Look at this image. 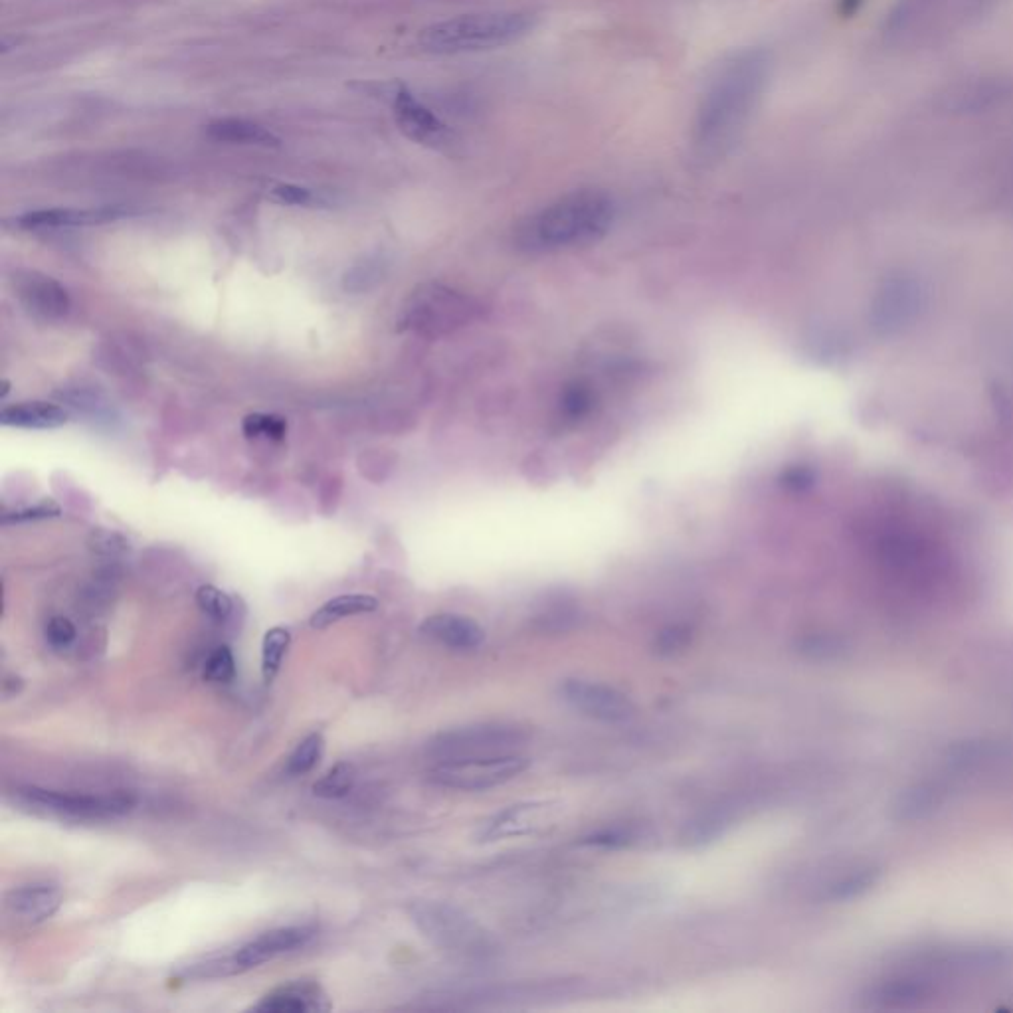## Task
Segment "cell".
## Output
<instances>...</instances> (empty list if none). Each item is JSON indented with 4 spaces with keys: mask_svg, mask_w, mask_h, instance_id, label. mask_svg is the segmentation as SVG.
Instances as JSON below:
<instances>
[{
    "mask_svg": "<svg viewBox=\"0 0 1013 1013\" xmlns=\"http://www.w3.org/2000/svg\"><path fill=\"white\" fill-rule=\"evenodd\" d=\"M768 68L764 50H742L721 64L693 123V149L699 159H721L735 147L766 86Z\"/></svg>",
    "mask_w": 1013,
    "mask_h": 1013,
    "instance_id": "obj_1",
    "label": "cell"
},
{
    "mask_svg": "<svg viewBox=\"0 0 1013 1013\" xmlns=\"http://www.w3.org/2000/svg\"><path fill=\"white\" fill-rule=\"evenodd\" d=\"M616 220L614 198L598 188L572 190L521 218L511 234L523 254L543 256L602 242Z\"/></svg>",
    "mask_w": 1013,
    "mask_h": 1013,
    "instance_id": "obj_2",
    "label": "cell"
},
{
    "mask_svg": "<svg viewBox=\"0 0 1013 1013\" xmlns=\"http://www.w3.org/2000/svg\"><path fill=\"white\" fill-rule=\"evenodd\" d=\"M1000 0H897L881 24L893 50H924L942 44L984 18Z\"/></svg>",
    "mask_w": 1013,
    "mask_h": 1013,
    "instance_id": "obj_3",
    "label": "cell"
},
{
    "mask_svg": "<svg viewBox=\"0 0 1013 1013\" xmlns=\"http://www.w3.org/2000/svg\"><path fill=\"white\" fill-rule=\"evenodd\" d=\"M537 26V16L523 10L463 14L436 22L420 32V46L434 54H471L505 48Z\"/></svg>",
    "mask_w": 1013,
    "mask_h": 1013,
    "instance_id": "obj_4",
    "label": "cell"
},
{
    "mask_svg": "<svg viewBox=\"0 0 1013 1013\" xmlns=\"http://www.w3.org/2000/svg\"><path fill=\"white\" fill-rule=\"evenodd\" d=\"M410 917L434 946L458 960L487 962L495 956L491 934L454 905L420 901L412 905Z\"/></svg>",
    "mask_w": 1013,
    "mask_h": 1013,
    "instance_id": "obj_5",
    "label": "cell"
},
{
    "mask_svg": "<svg viewBox=\"0 0 1013 1013\" xmlns=\"http://www.w3.org/2000/svg\"><path fill=\"white\" fill-rule=\"evenodd\" d=\"M527 735L513 725L483 723L440 733L428 744L432 762L523 752Z\"/></svg>",
    "mask_w": 1013,
    "mask_h": 1013,
    "instance_id": "obj_6",
    "label": "cell"
},
{
    "mask_svg": "<svg viewBox=\"0 0 1013 1013\" xmlns=\"http://www.w3.org/2000/svg\"><path fill=\"white\" fill-rule=\"evenodd\" d=\"M529 768V758L523 752L463 758L434 762L428 776L442 788L463 790V792H485L503 786L523 774Z\"/></svg>",
    "mask_w": 1013,
    "mask_h": 1013,
    "instance_id": "obj_7",
    "label": "cell"
},
{
    "mask_svg": "<svg viewBox=\"0 0 1013 1013\" xmlns=\"http://www.w3.org/2000/svg\"><path fill=\"white\" fill-rule=\"evenodd\" d=\"M408 323L424 335H446L475 321L481 307L475 299L444 285H426L416 291L408 307Z\"/></svg>",
    "mask_w": 1013,
    "mask_h": 1013,
    "instance_id": "obj_8",
    "label": "cell"
},
{
    "mask_svg": "<svg viewBox=\"0 0 1013 1013\" xmlns=\"http://www.w3.org/2000/svg\"><path fill=\"white\" fill-rule=\"evenodd\" d=\"M18 796L38 810L76 818V820H105L129 814L137 806V798L131 792H111V794H66L56 790H44L38 786H28L18 790Z\"/></svg>",
    "mask_w": 1013,
    "mask_h": 1013,
    "instance_id": "obj_9",
    "label": "cell"
},
{
    "mask_svg": "<svg viewBox=\"0 0 1013 1013\" xmlns=\"http://www.w3.org/2000/svg\"><path fill=\"white\" fill-rule=\"evenodd\" d=\"M1013 99V80L1000 76L966 78L938 95L936 107L946 115H982L1002 109Z\"/></svg>",
    "mask_w": 1013,
    "mask_h": 1013,
    "instance_id": "obj_10",
    "label": "cell"
},
{
    "mask_svg": "<svg viewBox=\"0 0 1013 1013\" xmlns=\"http://www.w3.org/2000/svg\"><path fill=\"white\" fill-rule=\"evenodd\" d=\"M560 695L574 711L602 723H626L636 715L632 699L606 683L566 679L560 685Z\"/></svg>",
    "mask_w": 1013,
    "mask_h": 1013,
    "instance_id": "obj_11",
    "label": "cell"
},
{
    "mask_svg": "<svg viewBox=\"0 0 1013 1013\" xmlns=\"http://www.w3.org/2000/svg\"><path fill=\"white\" fill-rule=\"evenodd\" d=\"M313 926H279L268 930L248 944H244L236 954H232L234 974L258 968L266 962H272L283 954H291L295 950L305 948L315 938Z\"/></svg>",
    "mask_w": 1013,
    "mask_h": 1013,
    "instance_id": "obj_12",
    "label": "cell"
},
{
    "mask_svg": "<svg viewBox=\"0 0 1013 1013\" xmlns=\"http://www.w3.org/2000/svg\"><path fill=\"white\" fill-rule=\"evenodd\" d=\"M392 105H394L396 123L408 139L422 143V145H430V147H440L450 141L452 133H450L448 125L444 121H440V117H436L434 111H430L404 86H400L396 92L392 93Z\"/></svg>",
    "mask_w": 1013,
    "mask_h": 1013,
    "instance_id": "obj_13",
    "label": "cell"
},
{
    "mask_svg": "<svg viewBox=\"0 0 1013 1013\" xmlns=\"http://www.w3.org/2000/svg\"><path fill=\"white\" fill-rule=\"evenodd\" d=\"M16 293L30 313L48 321L66 317L72 305L68 289L60 281L38 272H28L26 276L18 277Z\"/></svg>",
    "mask_w": 1013,
    "mask_h": 1013,
    "instance_id": "obj_14",
    "label": "cell"
},
{
    "mask_svg": "<svg viewBox=\"0 0 1013 1013\" xmlns=\"http://www.w3.org/2000/svg\"><path fill=\"white\" fill-rule=\"evenodd\" d=\"M62 903L64 893L58 885L38 883L10 891L4 899V909L16 921L38 924L52 919L60 911Z\"/></svg>",
    "mask_w": 1013,
    "mask_h": 1013,
    "instance_id": "obj_15",
    "label": "cell"
},
{
    "mask_svg": "<svg viewBox=\"0 0 1013 1013\" xmlns=\"http://www.w3.org/2000/svg\"><path fill=\"white\" fill-rule=\"evenodd\" d=\"M262 1013H309L331 1010L327 992L317 982H291L266 994L254 1008Z\"/></svg>",
    "mask_w": 1013,
    "mask_h": 1013,
    "instance_id": "obj_16",
    "label": "cell"
},
{
    "mask_svg": "<svg viewBox=\"0 0 1013 1013\" xmlns=\"http://www.w3.org/2000/svg\"><path fill=\"white\" fill-rule=\"evenodd\" d=\"M123 216L119 208H48L26 212L16 220L24 230H52V228H74L111 222Z\"/></svg>",
    "mask_w": 1013,
    "mask_h": 1013,
    "instance_id": "obj_17",
    "label": "cell"
},
{
    "mask_svg": "<svg viewBox=\"0 0 1013 1013\" xmlns=\"http://www.w3.org/2000/svg\"><path fill=\"white\" fill-rule=\"evenodd\" d=\"M420 632L438 644L460 651L479 647L485 638L477 622L460 614H434L422 622Z\"/></svg>",
    "mask_w": 1013,
    "mask_h": 1013,
    "instance_id": "obj_18",
    "label": "cell"
},
{
    "mask_svg": "<svg viewBox=\"0 0 1013 1013\" xmlns=\"http://www.w3.org/2000/svg\"><path fill=\"white\" fill-rule=\"evenodd\" d=\"M70 414L52 402L32 400L4 406L0 412L2 426L24 428V430H56L66 426Z\"/></svg>",
    "mask_w": 1013,
    "mask_h": 1013,
    "instance_id": "obj_19",
    "label": "cell"
},
{
    "mask_svg": "<svg viewBox=\"0 0 1013 1013\" xmlns=\"http://www.w3.org/2000/svg\"><path fill=\"white\" fill-rule=\"evenodd\" d=\"M206 135L218 143H232V145H254V147L279 145V139L264 125L236 117L212 121L206 127Z\"/></svg>",
    "mask_w": 1013,
    "mask_h": 1013,
    "instance_id": "obj_20",
    "label": "cell"
},
{
    "mask_svg": "<svg viewBox=\"0 0 1013 1013\" xmlns=\"http://www.w3.org/2000/svg\"><path fill=\"white\" fill-rule=\"evenodd\" d=\"M376 608L378 600L370 594H343L327 600L321 608H317L309 618V626L313 630H325L345 618L370 614Z\"/></svg>",
    "mask_w": 1013,
    "mask_h": 1013,
    "instance_id": "obj_21",
    "label": "cell"
},
{
    "mask_svg": "<svg viewBox=\"0 0 1013 1013\" xmlns=\"http://www.w3.org/2000/svg\"><path fill=\"white\" fill-rule=\"evenodd\" d=\"M543 812L541 804H523V806H511L505 812L497 814L495 820L489 822V826L483 831L485 839H497V837H509L525 833L535 826L539 820V814Z\"/></svg>",
    "mask_w": 1013,
    "mask_h": 1013,
    "instance_id": "obj_22",
    "label": "cell"
},
{
    "mask_svg": "<svg viewBox=\"0 0 1013 1013\" xmlns=\"http://www.w3.org/2000/svg\"><path fill=\"white\" fill-rule=\"evenodd\" d=\"M357 784V768L351 762H337L327 774L313 784V794L323 800H339L353 792Z\"/></svg>",
    "mask_w": 1013,
    "mask_h": 1013,
    "instance_id": "obj_23",
    "label": "cell"
},
{
    "mask_svg": "<svg viewBox=\"0 0 1013 1013\" xmlns=\"http://www.w3.org/2000/svg\"><path fill=\"white\" fill-rule=\"evenodd\" d=\"M289 645H291L289 630L276 626L266 632L262 640V677L266 683H272L276 679Z\"/></svg>",
    "mask_w": 1013,
    "mask_h": 1013,
    "instance_id": "obj_24",
    "label": "cell"
},
{
    "mask_svg": "<svg viewBox=\"0 0 1013 1013\" xmlns=\"http://www.w3.org/2000/svg\"><path fill=\"white\" fill-rule=\"evenodd\" d=\"M323 750H325V738L321 733H311L309 737L303 738L295 750L291 752V756L287 758L285 762V774L289 776H303L307 772H311L321 756H323Z\"/></svg>",
    "mask_w": 1013,
    "mask_h": 1013,
    "instance_id": "obj_25",
    "label": "cell"
},
{
    "mask_svg": "<svg viewBox=\"0 0 1013 1013\" xmlns=\"http://www.w3.org/2000/svg\"><path fill=\"white\" fill-rule=\"evenodd\" d=\"M594 408V392L584 382L568 384L560 394V414L566 422H578L586 418Z\"/></svg>",
    "mask_w": 1013,
    "mask_h": 1013,
    "instance_id": "obj_26",
    "label": "cell"
},
{
    "mask_svg": "<svg viewBox=\"0 0 1013 1013\" xmlns=\"http://www.w3.org/2000/svg\"><path fill=\"white\" fill-rule=\"evenodd\" d=\"M196 606L200 608V612L216 622H224L232 616L234 612V600L222 592L220 588L212 586V584H204L196 590Z\"/></svg>",
    "mask_w": 1013,
    "mask_h": 1013,
    "instance_id": "obj_27",
    "label": "cell"
},
{
    "mask_svg": "<svg viewBox=\"0 0 1013 1013\" xmlns=\"http://www.w3.org/2000/svg\"><path fill=\"white\" fill-rule=\"evenodd\" d=\"M242 432L248 440H274L279 442L287 434V422L276 414H250L242 422Z\"/></svg>",
    "mask_w": 1013,
    "mask_h": 1013,
    "instance_id": "obj_28",
    "label": "cell"
},
{
    "mask_svg": "<svg viewBox=\"0 0 1013 1013\" xmlns=\"http://www.w3.org/2000/svg\"><path fill=\"white\" fill-rule=\"evenodd\" d=\"M236 677V659L228 645H218L202 665V679L208 683H230Z\"/></svg>",
    "mask_w": 1013,
    "mask_h": 1013,
    "instance_id": "obj_29",
    "label": "cell"
},
{
    "mask_svg": "<svg viewBox=\"0 0 1013 1013\" xmlns=\"http://www.w3.org/2000/svg\"><path fill=\"white\" fill-rule=\"evenodd\" d=\"M44 636H46V642L52 645L54 649H68L70 645L76 642L78 630H76V626H74L72 620H68L64 616H54V618L48 620Z\"/></svg>",
    "mask_w": 1013,
    "mask_h": 1013,
    "instance_id": "obj_30",
    "label": "cell"
},
{
    "mask_svg": "<svg viewBox=\"0 0 1013 1013\" xmlns=\"http://www.w3.org/2000/svg\"><path fill=\"white\" fill-rule=\"evenodd\" d=\"M60 515V507L52 501V499H44L42 503L30 507V509H24V511H18V513H12V515H4L2 517V523L4 525H10V523H26V521H38V519H50V517H58Z\"/></svg>",
    "mask_w": 1013,
    "mask_h": 1013,
    "instance_id": "obj_31",
    "label": "cell"
},
{
    "mask_svg": "<svg viewBox=\"0 0 1013 1013\" xmlns=\"http://www.w3.org/2000/svg\"><path fill=\"white\" fill-rule=\"evenodd\" d=\"M272 196L283 204H307L311 200V192L307 188L295 185H279L272 190Z\"/></svg>",
    "mask_w": 1013,
    "mask_h": 1013,
    "instance_id": "obj_32",
    "label": "cell"
},
{
    "mask_svg": "<svg viewBox=\"0 0 1013 1013\" xmlns=\"http://www.w3.org/2000/svg\"><path fill=\"white\" fill-rule=\"evenodd\" d=\"M687 642H689V632L685 628H667L659 636V649L671 653L675 649H681Z\"/></svg>",
    "mask_w": 1013,
    "mask_h": 1013,
    "instance_id": "obj_33",
    "label": "cell"
},
{
    "mask_svg": "<svg viewBox=\"0 0 1013 1013\" xmlns=\"http://www.w3.org/2000/svg\"><path fill=\"white\" fill-rule=\"evenodd\" d=\"M594 845H604V847H614V845H626L630 841V833L624 831V829H604L596 835L590 837Z\"/></svg>",
    "mask_w": 1013,
    "mask_h": 1013,
    "instance_id": "obj_34",
    "label": "cell"
},
{
    "mask_svg": "<svg viewBox=\"0 0 1013 1013\" xmlns=\"http://www.w3.org/2000/svg\"><path fill=\"white\" fill-rule=\"evenodd\" d=\"M20 689H22V679L20 677H16V675H6L4 677V681H2V693L6 697H12V695L20 693Z\"/></svg>",
    "mask_w": 1013,
    "mask_h": 1013,
    "instance_id": "obj_35",
    "label": "cell"
},
{
    "mask_svg": "<svg viewBox=\"0 0 1013 1013\" xmlns=\"http://www.w3.org/2000/svg\"><path fill=\"white\" fill-rule=\"evenodd\" d=\"M859 4H861V0H841L839 8L843 14H853V12H857Z\"/></svg>",
    "mask_w": 1013,
    "mask_h": 1013,
    "instance_id": "obj_36",
    "label": "cell"
}]
</instances>
